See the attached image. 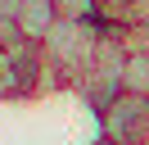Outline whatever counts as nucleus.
Here are the masks:
<instances>
[{"label": "nucleus", "instance_id": "nucleus-5", "mask_svg": "<svg viewBox=\"0 0 149 145\" xmlns=\"http://www.w3.org/2000/svg\"><path fill=\"white\" fill-rule=\"evenodd\" d=\"M59 18H77V23H95V0H54Z\"/></svg>", "mask_w": 149, "mask_h": 145}, {"label": "nucleus", "instance_id": "nucleus-6", "mask_svg": "<svg viewBox=\"0 0 149 145\" xmlns=\"http://www.w3.org/2000/svg\"><path fill=\"white\" fill-rule=\"evenodd\" d=\"M0 5H5V0H0Z\"/></svg>", "mask_w": 149, "mask_h": 145}, {"label": "nucleus", "instance_id": "nucleus-1", "mask_svg": "<svg viewBox=\"0 0 149 145\" xmlns=\"http://www.w3.org/2000/svg\"><path fill=\"white\" fill-rule=\"evenodd\" d=\"M100 23H77V18H54L45 36H41V54L45 63L59 72V82L77 86V82L91 72V59H95V45H100Z\"/></svg>", "mask_w": 149, "mask_h": 145}, {"label": "nucleus", "instance_id": "nucleus-4", "mask_svg": "<svg viewBox=\"0 0 149 145\" xmlns=\"http://www.w3.org/2000/svg\"><path fill=\"white\" fill-rule=\"evenodd\" d=\"M122 91H131V95H145V100H149V50H136V54H127Z\"/></svg>", "mask_w": 149, "mask_h": 145}, {"label": "nucleus", "instance_id": "nucleus-2", "mask_svg": "<svg viewBox=\"0 0 149 145\" xmlns=\"http://www.w3.org/2000/svg\"><path fill=\"white\" fill-rule=\"evenodd\" d=\"M100 127H104V145H149V100L145 95H113L100 109Z\"/></svg>", "mask_w": 149, "mask_h": 145}, {"label": "nucleus", "instance_id": "nucleus-3", "mask_svg": "<svg viewBox=\"0 0 149 145\" xmlns=\"http://www.w3.org/2000/svg\"><path fill=\"white\" fill-rule=\"evenodd\" d=\"M54 0H18V32L27 41H41V36L54 27Z\"/></svg>", "mask_w": 149, "mask_h": 145}]
</instances>
